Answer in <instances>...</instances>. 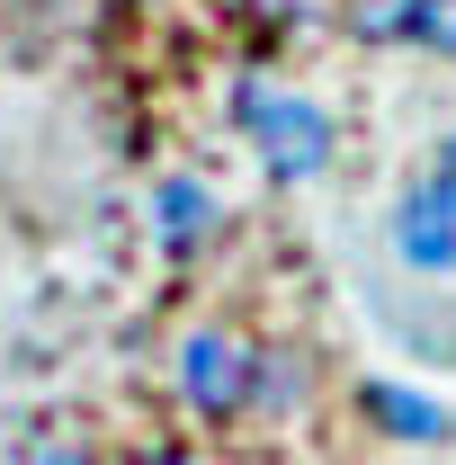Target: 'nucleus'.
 Segmentation results:
<instances>
[{"label":"nucleus","mask_w":456,"mask_h":465,"mask_svg":"<svg viewBox=\"0 0 456 465\" xmlns=\"http://www.w3.org/2000/svg\"><path fill=\"white\" fill-rule=\"evenodd\" d=\"M242 116H251V134H260V153H269V171H278V179L332 171V116L313 108V99H286V90H242Z\"/></svg>","instance_id":"f257e3e1"},{"label":"nucleus","mask_w":456,"mask_h":465,"mask_svg":"<svg viewBox=\"0 0 456 465\" xmlns=\"http://www.w3.org/2000/svg\"><path fill=\"white\" fill-rule=\"evenodd\" d=\"M179 394L197 411H242L251 403V349L233 341V331H188V349H179Z\"/></svg>","instance_id":"f03ea898"},{"label":"nucleus","mask_w":456,"mask_h":465,"mask_svg":"<svg viewBox=\"0 0 456 465\" xmlns=\"http://www.w3.org/2000/svg\"><path fill=\"white\" fill-rule=\"evenodd\" d=\"M394 260L421 269V278H448L456 269V197L439 188V179H421V188L394 206Z\"/></svg>","instance_id":"7ed1b4c3"},{"label":"nucleus","mask_w":456,"mask_h":465,"mask_svg":"<svg viewBox=\"0 0 456 465\" xmlns=\"http://www.w3.org/2000/svg\"><path fill=\"white\" fill-rule=\"evenodd\" d=\"M153 224H162L171 251H188L197 232H215V188H206V179H162V188H153Z\"/></svg>","instance_id":"20e7f679"},{"label":"nucleus","mask_w":456,"mask_h":465,"mask_svg":"<svg viewBox=\"0 0 456 465\" xmlns=\"http://www.w3.org/2000/svg\"><path fill=\"white\" fill-rule=\"evenodd\" d=\"M367 411H376L394 439H439V430H448V411L430 403V394H411V385H367Z\"/></svg>","instance_id":"39448f33"},{"label":"nucleus","mask_w":456,"mask_h":465,"mask_svg":"<svg viewBox=\"0 0 456 465\" xmlns=\"http://www.w3.org/2000/svg\"><path fill=\"white\" fill-rule=\"evenodd\" d=\"M402 36H421V45L456 54V0H402Z\"/></svg>","instance_id":"423d86ee"},{"label":"nucleus","mask_w":456,"mask_h":465,"mask_svg":"<svg viewBox=\"0 0 456 465\" xmlns=\"http://www.w3.org/2000/svg\"><path fill=\"white\" fill-rule=\"evenodd\" d=\"M439 188H448V197H456V134H448V143H439Z\"/></svg>","instance_id":"0eeeda50"},{"label":"nucleus","mask_w":456,"mask_h":465,"mask_svg":"<svg viewBox=\"0 0 456 465\" xmlns=\"http://www.w3.org/2000/svg\"><path fill=\"white\" fill-rule=\"evenodd\" d=\"M27 465H90V457H81V448H36Z\"/></svg>","instance_id":"6e6552de"},{"label":"nucleus","mask_w":456,"mask_h":465,"mask_svg":"<svg viewBox=\"0 0 456 465\" xmlns=\"http://www.w3.org/2000/svg\"><path fill=\"white\" fill-rule=\"evenodd\" d=\"M153 465H179V457H153Z\"/></svg>","instance_id":"1a4fd4ad"}]
</instances>
